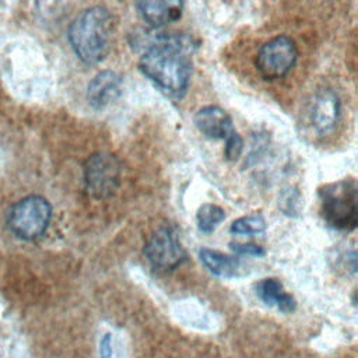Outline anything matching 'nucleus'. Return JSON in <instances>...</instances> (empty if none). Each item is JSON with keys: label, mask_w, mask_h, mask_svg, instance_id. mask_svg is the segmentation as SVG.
Masks as SVG:
<instances>
[{"label": "nucleus", "mask_w": 358, "mask_h": 358, "mask_svg": "<svg viewBox=\"0 0 358 358\" xmlns=\"http://www.w3.org/2000/svg\"><path fill=\"white\" fill-rule=\"evenodd\" d=\"M193 49L186 35L158 34L147 43L138 69L168 96L180 99L190 84Z\"/></svg>", "instance_id": "obj_1"}, {"label": "nucleus", "mask_w": 358, "mask_h": 358, "mask_svg": "<svg viewBox=\"0 0 358 358\" xmlns=\"http://www.w3.org/2000/svg\"><path fill=\"white\" fill-rule=\"evenodd\" d=\"M112 39V17L102 6L80 13L69 28V41L77 57L85 64H96L105 59Z\"/></svg>", "instance_id": "obj_2"}, {"label": "nucleus", "mask_w": 358, "mask_h": 358, "mask_svg": "<svg viewBox=\"0 0 358 358\" xmlns=\"http://www.w3.org/2000/svg\"><path fill=\"white\" fill-rule=\"evenodd\" d=\"M320 213L324 221L337 231H352L357 227V183L343 179L324 185L319 190Z\"/></svg>", "instance_id": "obj_3"}, {"label": "nucleus", "mask_w": 358, "mask_h": 358, "mask_svg": "<svg viewBox=\"0 0 358 358\" xmlns=\"http://www.w3.org/2000/svg\"><path fill=\"white\" fill-rule=\"evenodd\" d=\"M52 207L41 196H27L18 200L7 214L8 228L21 239L39 238L49 227Z\"/></svg>", "instance_id": "obj_4"}, {"label": "nucleus", "mask_w": 358, "mask_h": 358, "mask_svg": "<svg viewBox=\"0 0 358 358\" xmlns=\"http://www.w3.org/2000/svg\"><path fill=\"white\" fill-rule=\"evenodd\" d=\"M84 183L92 197H110L120 183V162L109 152L92 154L84 164Z\"/></svg>", "instance_id": "obj_5"}, {"label": "nucleus", "mask_w": 358, "mask_h": 358, "mask_svg": "<svg viewBox=\"0 0 358 358\" xmlns=\"http://www.w3.org/2000/svg\"><path fill=\"white\" fill-rule=\"evenodd\" d=\"M296 59L295 42L285 35H280L262 45L256 56V67L263 78L277 80L291 71Z\"/></svg>", "instance_id": "obj_6"}, {"label": "nucleus", "mask_w": 358, "mask_h": 358, "mask_svg": "<svg viewBox=\"0 0 358 358\" xmlns=\"http://www.w3.org/2000/svg\"><path fill=\"white\" fill-rule=\"evenodd\" d=\"M143 253L151 267L158 271H171L186 262V250L176 231L171 227H161L154 231L145 242Z\"/></svg>", "instance_id": "obj_7"}, {"label": "nucleus", "mask_w": 358, "mask_h": 358, "mask_svg": "<svg viewBox=\"0 0 358 358\" xmlns=\"http://www.w3.org/2000/svg\"><path fill=\"white\" fill-rule=\"evenodd\" d=\"M340 115V99L337 94L330 88H322L316 92L312 109L310 120L313 129L320 134H330L337 124Z\"/></svg>", "instance_id": "obj_8"}, {"label": "nucleus", "mask_w": 358, "mask_h": 358, "mask_svg": "<svg viewBox=\"0 0 358 358\" xmlns=\"http://www.w3.org/2000/svg\"><path fill=\"white\" fill-rule=\"evenodd\" d=\"M122 76L112 70L99 71L87 87V101L94 109H102L122 94Z\"/></svg>", "instance_id": "obj_9"}, {"label": "nucleus", "mask_w": 358, "mask_h": 358, "mask_svg": "<svg viewBox=\"0 0 358 358\" xmlns=\"http://www.w3.org/2000/svg\"><path fill=\"white\" fill-rule=\"evenodd\" d=\"M197 130L208 138H227L234 130L231 116L220 106L208 105L199 109L193 117Z\"/></svg>", "instance_id": "obj_10"}, {"label": "nucleus", "mask_w": 358, "mask_h": 358, "mask_svg": "<svg viewBox=\"0 0 358 358\" xmlns=\"http://www.w3.org/2000/svg\"><path fill=\"white\" fill-rule=\"evenodd\" d=\"M136 7L143 20L154 28L164 27L169 22L178 21L183 11L182 1H138Z\"/></svg>", "instance_id": "obj_11"}, {"label": "nucleus", "mask_w": 358, "mask_h": 358, "mask_svg": "<svg viewBox=\"0 0 358 358\" xmlns=\"http://www.w3.org/2000/svg\"><path fill=\"white\" fill-rule=\"evenodd\" d=\"M257 296L268 306H275L284 313H289L295 309L296 303L292 295L284 291L282 284L277 278H264L256 284Z\"/></svg>", "instance_id": "obj_12"}, {"label": "nucleus", "mask_w": 358, "mask_h": 358, "mask_svg": "<svg viewBox=\"0 0 358 358\" xmlns=\"http://www.w3.org/2000/svg\"><path fill=\"white\" fill-rule=\"evenodd\" d=\"M199 257L211 274L221 278H232L238 275L241 270V260L238 257L228 256L208 248H201L199 250Z\"/></svg>", "instance_id": "obj_13"}, {"label": "nucleus", "mask_w": 358, "mask_h": 358, "mask_svg": "<svg viewBox=\"0 0 358 358\" xmlns=\"http://www.w3.org/2000/svg\"><path fill=\"white\" fill-rule=\"evenodd\" d=\"M224 220H225L224 210L220 206L210 204V203L203 204L196 214L197 227L204 234L213 232Z\"/></svg>", "instance_id": "obj_14"}, {"label": "nucleus", "mask_w": 358, "mask_h": 358, "mask_svg": "<svg viewBox=\"0 0 358 358\" xmlns=\"http://www.w3.org/2000/svg\"><path fill=\"white\" fill-rule=\"evenodd\" d=\"M266 231V220L262 214H249L235 220L231 227L229 232L235 235H257Z\"/></svg>", "instance_id": "obj_15"}, {"label": "nucleus", "mask_w": 358, "mask_h": 358, "mask_svg": "<svg viewBox=\"0 0 358 358\" xmlns=\"http://www.w3.org/2000/svg\"><path fill=\"white\" fill-rule=\"evenodd\" d=\"M278 206L284 211V214L288 215H296L301 208V194L296 189H289L285 193H282Z\"/></svg>", "instance_id": "obj_16"}, {"label": "nucleus", "mask_w": 358, "mask_h": 358, "mask_svg": "<svg viewBox=\"0 0 358 358\" xmlns=\"http://www.w3.org/2000/svg\"><path fill=\"white\" fill-rule=\"evenodd\" d=\"M242 150H243V140H242V137L236 131H232L225 138V150H224L225 158L228 161H236L239 158Z\"/></svg>", "instance_id": "obj_17"}, {"label": "nucleus", "mask_w": 358, "mask_h": 358, "mask_svg": "<svg viewBox=\"0 0 358 358\" xmlns=\"http://www.w3.org/2000/svg\"><path fill=\"white\" fill-rule=\"evenodd\" d=\"M231 250H234L236 255L242 256H263L266 250L255 243H239V242H231L229 243Z\"/></svg>", "instance_id": "obj_18"}]
</instances>
